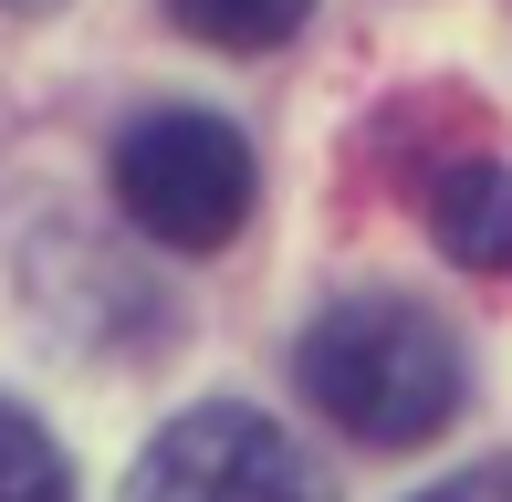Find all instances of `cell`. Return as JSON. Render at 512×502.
<instances>
[{"instance_id": "8", "label": "cell", "mask_w": 512, "mask_h": 502, "mask_svg": "<svg viewBox=\"0 0 512 502\" xmlns=\"http://www.w3.org/2000/svg\"><path fill=\"white\" fill-rule=\"evenodd\" d=\"M0 11H53V0H0Z\"/></svg>"}, {"instance_id": "3", "label": "cell", "mask_w": 512, "mask_h": 502, "mask_svg": "<svg viewBox=\"0 0 512 502\" xmlns=\"http://www.w3.org/2000/svg\"><path fill=\"white\" fill-rule=\"evenodd\" d=\"M126 502H324V482L262 408H189L157 429Z\"/></svg>"}, {"instance_id": "5", "label": "cell", "mask_w": 512, "mask_h": 502, "mask_svg": "<svg viewBox=\"0 0 512 502\" xmlns=\"http://www.w3.org/2000/svg\"><path fill=\"white\" fill-rule=\"evenodd\" d=\"M304 11H314V0H168L178 32L220 42V53H272V42H283Z\"/></svg>"}, {"instance_id": "1", "label": "cell", "mask_w": 512, "mask_h": 502, "mask_svg": "<svg viewBox=\"0 0 512 502\" xmlns=\"http://www.w3.org/2000/svg\"><path fill=\"white\" fill-rule=\"evenodd\" d=\"M304 398L324 408L335 429H356V440L377 450H418L439 440V429L460 419V346L439 314L398 304V293H356V304L314 314L304 335Z\"/></svg>"}, {"instance_id": "6", "label": "cell", "mask_w": 512, "mask_h": 502, "mask_svg": "<svg viewBox=\"0 0 512 502\" xmlns=\"http://www.w3.org/2000/svg\"><path fill=\"white\" fill-rule=\"evenodd\" d=\"M0 502H74V471L32 408H0Z\"/></svg>"}, {"instance_id": "2", "label": "cell", "mask_w": 512, "mask_h": 502, "mask_svg": "<svg viewBox=\"0 0 512 502\" xmlns=\"http://www.w3.org/2000/svg\"><path fill=\"white\" fill-rule=\"evenodd\" d=\"M115 199L136 210V231H157L168 251H220L251 220V147L220 116H147L115 147Z\"/></svg>"}, {"instance_id": "7", "label": "cell", "mask_w": 512, "mask_h": 502, "mask_svg": "<svg viewBox=\"0 0 512 502\" xmlns=\"http://www.w3.org/2000/svg\"><path fill=\"white\" fill-rule=\"evenodd\" d=\"M418 502H512V471L481 461V471H460V482H439V492H418Z\"/></svg>"}, {"instance_id": "4", "label": "cell", "mask_w": 512, "mask_h": 502, "mask_svg": "<svg viewBox=\"0 0 512 502\" xmlns=\"http://www.w3.org/2000/svg\"><path fill=\"white\" fill-rule=\"evenodd\" d=\"M429 231L450 241V262L512 272V157H450V168H429Z\"/></svg>"}]
</instances>
